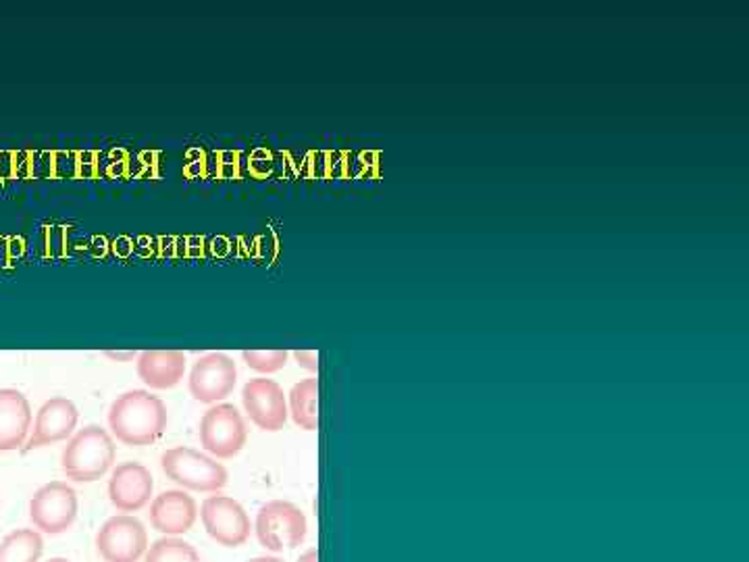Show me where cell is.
<instances>
[{"instance_id": "cell-4", "label": "cell", "mask_w": 749, "mask_h": 562, "mask_svg": "<svg viewBox=\"0 0 749 562\" xmlns=\"http://www.w3.org/2000/svg\"><path fill=\"white\" fill-rule=\"evenodd\" d=\"M254 533L262 548L283 552L298 548L306 540L309 521L300 507L288 500H271L257 512Z\"/></svg>"}, {"instance_id": "cell-8", "label": "cell", "mask_w": 749, "mask_h": 562, "mask_svg": "<svg viewBox=\"0 0 749 562\" xmlns=\"http://www.w3.org/2000/svg\"><path fill=\"white\" fill-rule=\"evenodd\" d=\"M96 550L105 562H138L148 550V531L136 517L115 514L98 529Z\"/></svg>"}, {"instance_id": "cell-22", "label": "cell", "mask_w": 749, "mask_h": 562, "mask_svg": "<svg viewBox=\"0 0 749 562\" xmlns=\"http://www.w3.org/2000/svg\"><path fill=\"white\" fill-rule=\"evenodd\" d=\"M298 562H319V552H316V548H309L304 554H300Z\"/></svg>"}, {"instance_id": "cell-23", "label": "cell", "mask_w": 749, "mask_h": 562, "mask_svg": "<svg viewBox=\"0 0 749 562\" xmlns=\"http://www.w3.org/2000/svg\"><path fill=\"white\" fill-rule=\"evenodd\" d=\"M248 562H283L281 559H278V556H257V559H252V561Z\"/></svg>"}, {"instance_id": "cell-6", "label": "cell", "mask_w": 749, "mask_h": 562, "mask_svg": "<svg viewBox=\"0 0 749 562\" xmlns=\"http://www.w3.org/2000/svg\"><path fill=\"white\" fill-rule=\"evenodd\" d=\"M248 439L245 417L233 405H215L202 415L200 444L215 458H231L242 452Z\"/></svg>"}, {"instance_id": "cell-20", "label": "cell", "mask_w": 749, "mask_h": 562, "mask_svg": "<svg viewBox=\"0 0 749 562\" xmlns=\"http://www.w3.org/2000/svg\"><path fill=\"white\" fill-rule=\"evenodd\" d=\"M294 358L302 370L316 371L319 370V354L314 351H298L294 352Z\"/></svg>"}, {"instance_id": "cell-16", "label": "cell", "mask_w": 749, "mask_h": 562, "mask_svg": "<svg viewBox=\"0 0 749 562\" xmlns=\"http://www.w3.org/2000/svg\"><path fill=\"white\" fill-rule=\"evenodd\" d=\"M292 419L300 429L316 431L319 429V379L309 377L298 382L290 392V410Z\"/></svg>"}, {"instance_id": "cell-7", "label": "cell", "mask_w": 749, "mask_h": 562, "mask_svg": "<svg viewBox=\"0 0 749 562\" xmlns=\"http://www.w3.org/2000/svg\"><path fill=\"white\" fill-rule=\"evenodd\" d=\"M200 519L210 538L226 548H240L250 540L252 523L245 507L231 496L215 493L200 507Z\"/></svg>"}, {"instance_id": "cell-3", "label": "cell", "mask_w": 749, "mask_h": 562, "mask_svg": "<svg viewBox=\"0 0 749 562\" xmlns=\"http://www.w3.org/2000/svg\"><path fill=\"white\" fill-rule=\"evenodd\" d=\"M160 469L179 488L193 492L217 493L227 486L226 467L194 448L177 446L160 457Z\"/></svg>"}, {"instance_id": "cell-12", "label": "cell", "mask_w": 749, "mask_h": 562, "mask_svg": "<svg viewBox=\"0 0 749 562\" xmlns=\"http://www.w3.org/2000/svg\"><path fill=\"white\" fill-rule=\"evenodd\" d=\"M80 419L77 406L73 405L67 398H51L44 405L40 406L35 415L34 429L32 436L25 441L23 452H30L35 448L51 446L54 441H63L70 438Z\"/></svg>"}, {"instance_id": "cell-5", "label": "cell", "mask_w": 749, "mask_h": 562, "mask_svg": "<svg viewBox=\"0 0 749 562\" xmlns=\"http://www.w3.org/2000/svg\"><path fill=\"white\" fill-rule=\"evenodd\" d=\"M77 493L65 481H51L35 490L30 500V521L35 531L61 535L75 523Z\"/></svg>"}, {"instance_id": "cell-15", "label": "cell", "mask_w": 749, "mask_h": 562, "mask_svg": "<svg viewBox=\"0 0 749 562\" xmlns=\"http://www.w3.org/2000/svg\"><path fill=\"white\" fill-rule=\"evenodd\" d=\"M186 354L181 351H144L138 354V377L150 389L175 387L186 375Z\"/></svg>"}, {"instance_id": "cell-18", "label": "cell", "mask_w": 749, "mask_h": 562, "mask_svg": "<svg viewBox=\"0 0 749 562\" xmlns=\"http://www.w3.org/2000/svg\"><path fill=\"white\" fill-rule=\"evenodd\" d=\"M144 562H202L198 550L181 538L165 535L155 544L148 545Z\"/></svg>"}, {"instance_id": "cell-21", "label": "cell", "mask_w": 749, "mask_h": 562, "mask_svg": "<svg viewBox=\"0 0 749 562\" xmlns=\"http://www.w3.org/2000/svg\"><path fill=\"white\" fill-rule=\"evenodd\" d=\"M105 356H108V358H113V361H129V358H134V356H136V352H134V351H129V352L106 351Z\"/></svg>"}, {"instance_id": "cell-1", "label": "cell", "mask_w": 749, "mask_h": 562, "mask_svg": "<svg viewBox=\"0 0 749 562\" xmlns=\"http://www.w3.org/2000/svg\"><path fill=\"white\" fill-rule=\"evenodd\" d=\"M167 422V406L146 389H129L108 408L111 434L125 446L155 444L165 434Z\"/></svg>"}, {"instance_id": "cell-10", "label": "cell", "mask_w": 749, "mask_h": 562, "mask_svg": "<svg viewBox=\"0 0 749 562\" xmlns=\"http://www.w3.org/2000/svg\"><path fill=\"white\" fill-rule=\"evenodd\" d=\"M242 405L250 422L262 431H279L288 422V403L283 387L273 379H250L242 389Z\"/></svg>"}, {"instance_id": "cell-24", "label": "cell", "mask_w": 749, "mask_h": 562, "mask_svg": "<svg viewBox=\"0 0 749 562\" xmlns=\"http://www.w3.org/2000/svg\"><path fill=\"white\" fill-rule=\"evenodd\" d=\"M46 562H70L67 559H61V556H54V559H49Z\"/></svg>"}, {"instance_id": "cell-11", "label": "cell", "mask_w": 749, "mask_h": 562, "mask_svg": "<svg viewBox=\"0 0 749 562\" xmlns=\"http://www.w3.org/2000/svg\"><path fill=\"white\" fill-rule=\"evenodd\" d=\"M153 475L139 462L117 465L108 479V500L123 514L144 509L153 498Z\"/></svg>"}, {"instance_id": "cell-2", "label": "cell", "mask_w": 749, "mask_h": 562, "mask_svg": "<svg viewBox=\"0 0 749 562\" xmlns=\"http://www.w3.org/2000/svg\"><path fill=\"white\" fill-rule=\"evenodd\" d=\"M115 441L101 425L80 429L61 455V469L71 481L92 483L105 477L115 462Z\"/></svg>"}, {"instance_id": "cell-9", "label": "cell", "mask_w": 749, "mask_h": 562, "mask_svg": "<svg viewBox=\"0 0 749 562\" xmlns=\"http://www.w3.org/2000/svg\"><path fill=\"white\" fill-rule=\"evenodd\" d=\"M236 379H238L236 363L227 354L209 352L194 363L188 387L194 400L215 405L219 400H226L233 392Z\"/></svg>"}, {"instance_id": "cell-19", "label": "cell", "mask_w": 749, "mask_h": 562, "mask_svg": "<svg viewBox=\"0 0 749 562\" xmlns=\"http://www.w3.org/2000/svg\"><path fill=\"white\" fill-rule=\"evenodd\" d=\"M246 365L259 373H278L285 367L290 352L288 351H245L242 352Z\"/></svg>"}, {"instance_id": "cell-14", "label": "cell", "mask_w": 749, "mask_h": 562, "mask_svg": "<svg viewBox=\"0 0 749 562\" xmlns=\"http://www.w3.org/2000/svg\"><path fill=\"white\" fill-rule=\"evenodd\" d=\"M32 427V408L28 398L13 387L0 389V452L25 446Z\"/></svg>"}, {"instance_id": "cell-13", "label": "cell", "mask_w": 749, "mask_h": 562, "mask_svg": "<svg viewBox=\"0 0 749 562\" xmlns=\"http://www.w3.org/2000/svg\"><path fill=\"white\" fill-rule=\"evenodd\" d=\"M150 525L163 535H184L194 528L198 519V504L184 490H165L150 502Z\"/></svg>"}, {"instance_id": "cell-17", "label": "cell", "mask_w": 749, "mask_h": 562, "mask_svg": "<svg viewBox=\"0 0 749 562\" xmlns=\"http://www.w3.org/2000/svg\"><path fill=\"white\" fill-rule=\"evenodd\" d=\"M44 542L35 529H15L0 542V562H38Z\"/></svg>"}]
</instances>
